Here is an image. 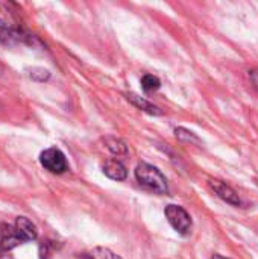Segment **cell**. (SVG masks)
Listing matches in <instances>:
<instances>
[{"mask_svg":"<svg viewBox=\"0 0 258 259\" xmlns=\"http://www.w3.org/2000/svg\"><path fill=\"white\" fill-rule=\"evenodd\" d=\"M5 74V67H3V64H0V77Z\"/></svg>","mask_w":258,"mask_h":259,"instance_id":"e0dca14e","label":"cell"},{"mask_svg":"<svg viewBox=\"0 0 258 259\" xmlns=\"http://www.w3.org/2000/svg\"><path fill=\"white\" fill-rule=\"evenodd\" d=\"M91 258L93 259H122L119 255H116L113 250L105 249V247H96L91 252Z\"/></svg>","mask_w":258,"mask_h":259,"instance_id":"4fadbf2b","label":"cell"},{"mask_svg":"<svg viewBox=\"0 0 258 259\" xmlns=\"http://www.w3.org/2000/svg\"><path fill=\"white\" fill-rule=\"evenodd\" d=\"M135 178L143 187L149 188L151 191H154L157 194H166L169 190L164 175L157 167H154L148 162H141L137 165Z\"/></svg>","mask_w":258,"mask_h":259,"instance_id":"6da1fadb","label":"cell"},{"mask_svg":"<svg viewBox=\"0 0 258 259\" xmlns=\"http://www.w3.org/2000/svg\"><path fill=\"white\" fill-rule=\"evenodd\" d=\"M125 96H126V100L128 102H131L134 106H137L138 109H141V111H144V112H148L151 115H161L163 114V111L158 106H155L149 100H146V99H143V97H140V96H137L134 93H128Z\"/></svg>","mask_w":258,"mask_h":259,"instance_id":"9c48e42d","label":"cell"},{"mask_svg":"<svg viewBox=\"0 0 258 259\" xmlns=\"http://www.w3.org/2000/svg\"><path fill=\"white\" fill-rule=\"evenodd\" d=\"M0 259H12L11 256H8V255H3V256H0Z\"/></svg>","mask_w":258,"mask_h":259,"instance_id":"d6986e66","label":"cell"},{"mask_svg":"<svg viewBox=\"0 0 258 259\" xmlns=\"http://www.w3.org/2000/svg\"><path fill=\"white\" fill-rule=\"evenodd\" d=\"M208 185L214 191V194L219 199H222L224 202H227L228 205H231V206H242L243 205L240 196L230 185H227V184H224L220 181H210Z\"/></svg>","mask_w":258,"mask_h":259,"instance_id":"5b68a950","label":"cell"},{"mask_svg":"<svg viewBox=\"0 0 258 259\" xmlns=\"http://www.w3.org/2000/svg\"><path fill=\"white\" fill-rule=\"evenodd\" d=\"M213 259H228V258H224V256H220V255H214Z\"/></svg>","mask_w":258,"mask_h":259,"instance_id":"ac0fdd59","label":"cell"},{"mask_svg":"<svg viewBox=\"0 0 258 259\" xmlns=\"http://www.w3.org/2000/svg\"><path fill=\"white\" fill-rule=\"evenodd\" d=\"M40 162L47 171L53 175H62L68 170V162H67L65 155L56 147L43 150L40 155Z\"/></svg>","mask_w":258,"mask_h":259,"instance_id":"7a4b0ae2","label":"cell"},{"mask_svg":"<svg viewBox=\"0 0 258 259\" xmlns=\"http://www.w3.org/2000/svg\"><path fill=\"white\" fill-rule=\"evenodd\" d=\"M175 134H176V138H179V140H182V141H195V143H199V140L192 134V132H189V131H186V129H176L175 131Z\"/></svg>","mask_w":258,"mask_h":259,"instance_id":"9a60e30c","label":"cell"},{"mask_svg":"<svg viewBox=\"0 0 258 259\" xmlns=\"http://www.w3.org/2000/svg\"><path fill=\"white\" fill-rule=\"evenodd\" d=\"M161 87V82L157 76L154 74H144L141 77V88L146 91V93H151V91H157L158 88Z\"/></svg>","mask_w":258,"mask_h":259,"instance_id":"7c38bea8","label":"cell"},{"mask_svg":"<svg viewBox=\"0 0 258 259\" xmlns=\"http://www.w3.org/2000/svg\"><path fill=\"white\" fill-rule=\"evenodd\" d=\"M9 6L11 5L8 3H0V24L6 27H20L17 15L9 9Z\"/></svg>","mask_w":258,"mask_h":259,"instance_id":"30bf717a","label":"cell"},{"mask_svg":"<svg viewBox=\"0 0 258 259\" xmlns=\"http://www.w3.org/2000/svg\"><path fill=\"white\" fill-rule=\"evenodd\" d=\"M252 80H254L255 87L258 88V73H257V71H252Z\"/></svg>","mask_w":258,"mask_h":259,"instance_id":"2e32d148","label":"cell"},{"mask_svg":"<svg viewBox=\"0 0 258 259\" xmlns=\"http://www.w3.org/2000/svg\"><path fill=\"white\" fill-rule=\"evenodd\" d=\"M105 144H106V149H108L113 155H116V156H125V155L128 153L126 144H125L122 140H119V138L108 137V138H105Z\"/></svg>","mask_w":258,"mask_h":259,"instance_id":"8fae6325","label":"cell"},{"mask_svg":"<svg viewBox=\"0 0 258 259\" xmlns=\"http://www.w3.org/2000/svg\"><path fill=\"white\" fill-rule=\"evenodd\" d=\"M167 222L170 223V226L181 235H189L192 231V219L189 215V212L178 205H169L164 211Z\"/></svg>","mask_w":258,"mask_h":259,"instance_id":"3957f363","label":"cell"},{"mask_svg":"<svg viewBox=\"0 0 258 259\" xmlns=\"http://www.w3.org/2000/svg\"><path fill=\"white\" fill-rule=\"evenodd\" d=\"M29 77L32 80H36V82H44L50 77V73L44 68H38V67H33L29 70Z\"/></svg>","mask_w":258,"mask_h":259,"instance_id":"5bb4252c","label":"cell"},{"mask_svg":"<svg viewBox=\"0 0 258 259\" xmlns=\"http://www.w3.org/2000/svg\"><path fill=\"white\" fill-rule=\"evenodd\" d=\"M20 244H24V240L20 237L15 226L3 225L2 231H0V249L3 252H8V250H12L14 247L20 246Z\"/></svg>","mask_w":258,"mask_h":259,"instance_id":"8992f818","label":"cell"},{"mask_svg":"<svg viewBox=\"0 0 258 259\" xmlns=\"http://www.w3.org/2000/svg\"><path fill=\"white\" fill-rule=\"evenodd\" d=\"M14 226H15L17 232L20 234V237L24 240V243L36 240V237H38L36 228H35V225H33L29 219H26V217H18V219L15 220V225H14Z\"/></svg>","mask_w":258,"mask_h":259,"instance_id":"52a82bcc","label":"cell"},{"mask_svg":"<svg viewBox=\"0 0 258 259\" xmlns=\"http://www.w3.org/2000/svg\"><path fill=\"white\" fill-rule=\"evenodd\" d=\"M103 173L113 181H125L126 176H128L126 167L117 159H108L103 164Z\"/></svg>","mask_w":258,"mask_h":259,"instance_id":"ba28073f","label":"cell"},{"mask_svg":"<svg viewBox=\"0 0 258 259\" xmlns=\"http://www.w3.org/2000/svg\"><path fill=\"white\" fill-rule=\"evenodd\" d=\"M33 36L26 33L21 27H6L0 24V42L6 47H15L20 44H32Z\"/></svg>","mask_w":258,"mask_h":259,"instance_id":"277c9868","label":"cell"}]
</instances>
